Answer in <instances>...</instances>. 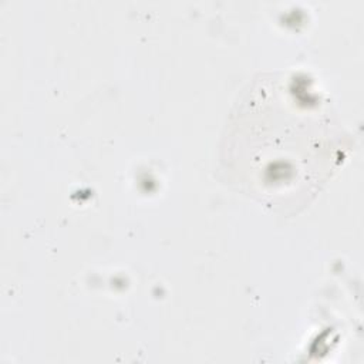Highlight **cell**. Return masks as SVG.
<instances>
[{"label":"cell","instance_id":"6da1fadb","mask_svg":"<svg viewBox=\"0 0 364 364\" xmlns=\"http://www.w3.org/2000/svg\"><path fill=\"white\" fill-rule=\"evenodd\" d=\"M240 107L237 127L240 185L270 205H282V149L300 193L320 181L331 162L333 125L304 80H263Z\"/></svg>","mask_w":364,"mask_h":364}]
</instances>
